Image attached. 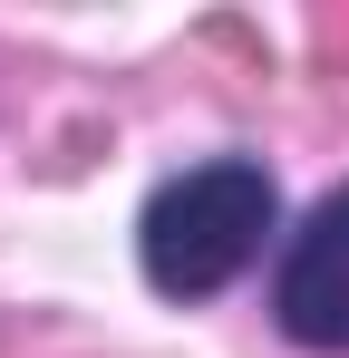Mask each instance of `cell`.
<instances>
[{
  "instance_id": "1",
  "label": "cell",
  "mask_w": 349,
  "mask_h": 358,
  "mask_svg": "<svg viewBox=\"0 0 349 358\" xmlns=\"http://www.w3.org/2000/svg\"><path fill=\"white\" fill-rule=\"evenodd\" d=\"M282 223V184L262 155H204V165H184L146 194V213H136V262H146V281L165 300H214L233 291L252 262H262V242Z\"/></svg>"
},
{
  "instance_id": "2",
  "label": "cell",
  "mask_w": 349,
  "mask_h": 358,
  "mask_svg": "<svg viewBox=\"0 0 349 358\" xmlns=\"http://www.w3.org/2000/svg\"><path fill=\"white\" fill-rule=\"evenodd\" d=\"M272 329L310 358H349V184L291 223L272 262Z\"/></svg>"
}]
</instances>
